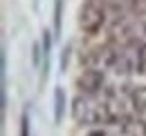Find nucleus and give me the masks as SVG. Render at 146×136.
<instances>
[{
	"instance_id": "1",
	"label": "nucleus",
	"mask_w": 146,
	"mask_h": 136,
	"mask_svg": "<svg viewBox=\"0 0 146 136\" xmlns=\"http://www.w3.org/2000/svg\"><path fill=\"white\" fill-rule=\"evenodd\" d=\"M142 112V101L133 89L104 87L81 92L72 103V118L76 125H99L115 120L137 118Z\"/></svg>"
},
{
	"instance_id": "2",
	"label": "nucleus",
	"mask_w": 146,
	"mask_h": 136,
	"mask_svg": "<svg viewBox=\"0 0 146 136\" xmlns=\"http://www.w3.org/2000/svg\"><path fill=\"white\" fill-rule=\"evenodd\" d=\"M76 136H146V125L139 118L99 123V125H81Z\"/></svg>"
},
{
	"instance_id": "3",
	"label": "nucleus",
	"mask_w": 146,
	"mask_h": 136,
	"mask_svg": "<svg viewBox=\"0 0 146 136\" xmlns=\"http://www.w3.org/2000/svg\"><path fill=\"white\" fill-rule=\"evenodd\" d=\"M112 34L121 42H135L146 47V11H137L117 20Z\"/></svg>"
},
{
	"instance_id": "4",
	"label": "nucleus",
	"mask_w": 146,
	"mask_h": 136,
	"mask_svg": "<svg viewBox=\"0 0 146 136\" xmlns=\"http://www.w3.org/2000/svg\"><path fill=\"white\" fill-rule=\"evenodd\" d=\"M101 20H104V11L99 7H94V5H88L81 11V29H86L88 34H94L99 29Z\"/></svg>"
},
{
	"instance_id": "5",
	"label": "nucleus",
	"mask_w": 146,
	"mask_h": 136,
	"mask_svg": "<svg viewBox=\"0 0 146 136\" xmlns=\"http://www.w3.org/2000/svg\"><path fill=\"white\" fill-rule=\"evenodd\" d=\"M63 112H65V92L61 87H56V92H54V120L56 123L63 120Z\"/></svg>"
},
{
	"instance_id": "6",
	"label": "nucleus",
	"mask_w": 146,
	"mask_h": 136,
	"mask_svg": "<svg viewBox=\"0 0 146 136\" xmlns=\"http://www.w3.org/2000/svg\"><path fill=\"white\" fill-rule=\"evenodd\" d=\"M29 134H32V127H29V116L25 112L23 118H20V136H29Z\"/></svg>"
},
{
	"instance_id": "7",
	"label": "nucleus",
	"mask_w": 146,
	"mask_h": 136,
	"mask_svg": "<svg viewBox=\"0 0 146 136\" xmlns=\"http://www.w3.org/2000/svg\"><path fill=\"white\" fill-rule=\"evenodd\" d=\"M54 18H56V31L61 29V0H56V11H54Z\"/></svg>"
}]
</instances>
